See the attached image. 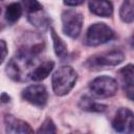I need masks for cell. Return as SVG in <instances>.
I'll return each instance as SVG.
<instances>
[{
  "mask_svg": "<svg viewBox=\"0 0 134 134\" xmlns=\"http://www.w3.org/2000/svg\"><path fill=\"white\" fill-rule=\"evenodd\" d=\"M83 20H84L83 15L79 12H75L72 9H67L63 12L62 14L63 32L72 39L77 38L82 30Z\"/></svg>",
  "mask_w": 134,
  "mask_h": 134,
  "instance_id": "obj_5",
  "label": "cell"
},
{
  "mask_svg": "<svg viewBox=\"0 0 134 134\" xmlns=\"http://www.w3.org/2000/svg\"><path fill=\"white\" fill-rule=\"evenodd\" d=\"M28 20L32 25H35L37 27H41V28L42 27L45 28L49 23L47 15L43 14L42 10H39L37 13H32V14H28Z\"/></svg>",
  "mask_w": 134,
  "mask_h": 134,
  "instance_id": "obj_17",
  "label": "cell"
},
{
  "mask_svg": "<svg viewBox=\"0 0 134 134\" xmlns=\"http://www.w3.org/2000/svg\"><path fill=\"white\" fill-rule=\"evenodd\" d=\"M37 57L38 55H36L29 47L19 49L18 52L9 60L6 66V73L14 81L24 82L29 80Z\"/></svg>",
  "mask_w": 134,
  "mask_h": 134,
  "instance_id": "obj_1",
  "label": "cell"
},
{
  "mask_svg": "<svg viewBox=\"0 0 134 134\" xmlns=\"http://www.w3.org/2000/svg\"><path fill=\"white\" fill-rule=\"evenodd\" d=\"M84 2V0H64V4L68 6H76Z\"/></svg>",
  "mask_w": 134,
  "mask_h": 134,
  "instance_id": "obj_21",
  "label": "cell"
},
{
  "mask_svg": "<svg viewBox=\"0 0 134 134\" xmlns=\"http://www.w3.org/2000/svg\"><path fill=\"white\" fill-rule=\"evenodd\" d=\"M21 5H22L23 9H25L28 14L37 13L39 10H42V8H43L38 0H22Z\"/></svg>",
  "mask_w": 134,
  "mask_h": 134,
  "instance_id": "obj_18",
  "label": "cell"
},
{
  "mask_svg": "<svg viewBox=\"0 0 134 134\" xmlns=\"http://www.w3.org/2000/svg\"><path fill=\"white\" fill-rule=\"evenodd\" d=\"M6 133H32L34 130L24 120L18 119L13 115H6L4 118Z\"/></svg>",
  "mask_w": 134,
  "mask_h": 134,
  "instance_id": "obj_9",
  "label": "cell"
},
{
  "mask_svg": "<svg viewBox=\"0 0 134 134\" xmlns=\"http://www.w3.org/2000/svg\"><path fill=\"white\" fill-rule=\"evenodd\" d=\"M0 99H1L2 102H4V103H7V102H9V96H8L6 93H3V94L0 96Z\"/></svg>",
  "mask_w": 134,
  "mask_h": 134,
  "instance_id": "obj_22",
  "label": "cell"
},
{
  "mask_svg": "<svg viewBox=\"0 0 134 134\" xmlns=\"http://www.w3.org/2000/svg\"><path fill=\"white\" fill-rule=\"evenodd\" d=\"M22 13H23V7L21 3H17V2L10 3L5 10V19L9 23H15L20 19Z\"/></svg>",
  "mask_w": 134,
  "mask_h": 134,
  "instance_id": "obj_15",
  "label": "cell"
},
{
  "mask_svg": "<svg viewBox=\"0 0 134 134\" xmlns=\"http://www.w3.org/2000/svg\"><path fill=\"white\" fill-rule=\"evenodd\" d=\"M114 31L105 23H95L89 26L85 37V43L88 46H98L114 39Z\"/></svg>",
  "mask_w": 134,
  "mask_h": 134,
  "instance_id": "obj_3",
  "label": "cell"
},
{
  "mask_svg": "<svg viewBox=\"0 0 134 134\" xmlns=\"http://www.w3.org/2000/svg\"><path fill=\"white\" fill-rule=\"evenodd\" d=\"M38 133H55L57 132V129H55V125L54 122L52 121L51 118L47 117L43 124L41 125V127L38 129L37 131Z\"/></svg>",
  "mask_w": 134,
  "mask_h": 134,
  "instance_id": "obj_19",
  "label": "cell"
},
{
  "mask_svg": "<svg viewBox=\"0 0 134 134\" xmlns=\"http://www.w3.org/2000/svg\"><path fill=\"white\" fill-rule=\"evenodd\" d=\"M50 35H51V39H52V42H53V49H54V52H55L57 57L60 58L61 60L66 59V57L68 55V50H67L66 44L57 35V32L53 28H50Z\"/></svg>",
  "mask_w": 134,
  "mask_h": 134,
  "instance_id": "obj_14",
  "label": "cell"
},
{
  "mask_svg": "<svg viewBox=\"0 0 134 134\" xmlns=\"http://www.w3.org/2000/svg\"><path fill=\"white\" fill-rule=\"evenodd\" d=\"M125 59L124 53L120 50L114 49L108 52L95 54L88 59L86 66L90 69H100L107 66H116L120 64Z\"/></svg>",
  "mask_w": 134,
  "mask_h": 134,
  "instance_id": "obj_4",
  "label": "cell"
},
{
  "mask_svg": "<svg viewBox=\"0 0 134 134\" xmlns=\"http://www.w3.org/2000/svg\"><path fill=\"white\" fill-rule=\"evenodd\" d=\"M54 67V62L53 61H45L43 62L42 64L38 65L37 67H35L30 73V76H29V80H32V81H36V82H39V81H42L44 79H46L49 73L51 72V70L53 69Z\"/></svg>",
  "mask_w": 134,
  "mask_h": 134,
  "instance_id": "obj_12",
  "label": "cell"
},
{
  "mask_svg": "<svg viewBox=\"0 0 134 134\" xmlns=\"http://www.w3.org/2000/svg\"><path fill=\"white\" fill-rule=\"evenodd\" d=\"M0 14H1V8H0Z\"/></svg>",
  "mask_w": 134,
  "mask_h": 134,
  "instance_id": "obj_23",
  "label": "cell"
},
{
  "mask_svg": "<svg viewBox=\"0 0 134 134\" xmlns=\"http://www.w3.org/2000/svg\"><path fill=\"white\" fill-rule=\"evenodd\" d=\"M22 97L37 107H44L48 99V93L43 85H30L22 91Z\"/></svg>",
  "mask_w": 134,
  "mask_h": 134,
  "instance_id": "obj_8",
  "label": "cell"
},
{
  "mask_svg": "<svg viewBox=\"0 0 134 134\" xmlns=\"http://www.w3.org/2000/svg\"><path fill=\"white\" fill-rule=\"evenodd\" d=\"M90 90L98 97H110L113 96L118 89L117 82L110 76L102 75L95 77L90 83Z\"/></svg>",
  "mask_w": 134,
  "mask_h": 134,
  "instance_id": "obj_6",
  "label": "cell"
},
{
  "mask_svg": "<svg viewBox=\"0 0 134 134\" xmlns=\"http://www.w3.org/2000/svg\"><path fill=\"white\" fill-rule=\"evenodd\" d=\"M133 65L129 64L119 70L124 90L130 100L133 99Z\"/></svg>",
  "mask_w": 134,
  "mask_h": 134,
  "instance_id": "obj_11",
  "label": "cell"
},
{
  "mask_svg": "<svg viewBox=\"0 0 134 134\" xmlns=\"http://www.w3.org/2000/svg\"><path fill=\"white\" fill-rule=\"evenodd\" d=\"M79 105L82 108V110H85L88 112H104L107 108L106 105H103V104L95 102L93 98H91L88 95L83 96L81 98Z\"/></svg>",
  "mask_w": 134,
  "mask_h": 134,
  "instance_id": "obj_13",
  "label": "cell"
},
{
  "mask_svg": "<svg viewBox=\"0 0 134 134\" xmlns=\"http://www.w3.org/2000/svg\"><path fill=\"white\" fill-rule=\"evenodd\" d=\"M89 9L99 17L108 18L113 15V5L109 0H89Z\"/></svg>",
  "mask_w": 134,
  "mask_h": 134,
  "instance_id": "obj_10",
  "label": "cell"
},
{
  "mask_svg": "<svg viewBox=\"0 0 134 134\" xmlns=\"http://www.w3.org/2000/svg\"><path fill=\"white\" fill-rule=\"evenodd\" d=\"M133 2H134V0H124L122 4L120 6L119 16H120V19L126 23L133 22V19H134Z\"/></svg>",
  "mask_w": 134,
  "mask_h": 134,
  "instance_id": "obj_16",
  "label": "cell"
},
{
  "mask_svg": "<svg viewBox=\"0 0 134 134\" xmlns=\"http://www.w3.org/2000/svg\"><path fill=\"white\" fill-rule=\"evenodd\" d=\"M7 55V45L4 40L0 39V65L3 63Z\"/></svg>",
  "mask_w": 134,
  "mask_h": 134,
  "instance_id": "obj_20",
  "label": "cell"
},
{
  "mask_svg": "<svg viewBox=\"0 0 134 134\" xmlns=\"http://www.w3.org/2000/svg\"><path fill=\"white\" fill-rule=\"evenodd\" d=\"M77 80L76 71L70 66H62L60 67L52 75V89L53 92L63 96L70 92V90L74 87Z\"/></svg>",
  "mask_w": 134,
  "mask_h": 134,
  "instance_id": "obj_2",
  "label": "cell"
},
{
  "mask_svg": "<svg viewBox=\"0 0 134 134\" xmlns=\"http://www.w3.org/2000/svg\"><path fill=\"white\" fill-rule=\"evenodd\" d=\"M112 127L115 131L120 133H133L134 116L132 111L128 108L118 109L112 120Z\"/></svg>",
  "mask_w": 134,
  "mask_h": 134,
  "instance_id": "obj_7",
  "label": "cell"
}]
</instances>
